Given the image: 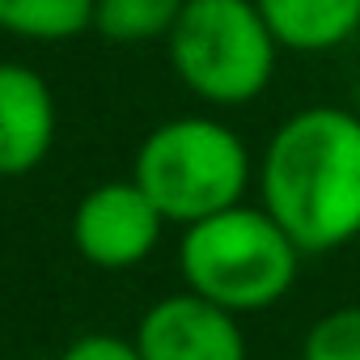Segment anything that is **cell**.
Listing matches in <instances>:
<instances>
[{
	"mask_svg": "<svg viewBox=\"0 0 360 360\" xmlns=\"http://www.w3.org/2000/svg\"><path fill=\"white\" fill-rule=\"evenodd\" d=\"M98 0H0V30L26 43H72L94 30Z\"/></svg>",
	"mask_w": 360,
	"mask_h": 360,
	"instance_id": "cell-9",
	"label": "cell"
},
{
	"mask_svg": "<svg viewBox=\"0 0 360 360\" xmlns=\"http://www.w3.org/2000/svg\"><path fill=\"white\" fill-rule=\"evenodd\" d=\"M301 360H360V305L326 309L301 335Z\"/></svg>",
	"mask_w": 360,
	"mask_h": 360,
	"instance_id": "cell-11",
	"label": "cell"
},
{
	"mask_svg": "<svg viewBox=\"0 0 360 360\" xmlns=\"http://www.w3.org/2000/svg\"><path fill=\"white\" fill-rule=\"evenodd\" d=\"M301 246L263 204H233L183 229L178 271L183 284L229 314H259L284 301L301 271Z\"/></svg>",
	"mask_w": 360,
	"mask_h": 360,
	"instance_id": "cell-2",
	"label": "cell"
},
{
	"mask_svg": "<svg viewBox=\"0 0 360 360\" xmlns=\"http://www.w3.org/2000/svg\"><path fill=\"white\" fill-rule=\"evenodd\" d=\"M352 110L360 115V77H356V89H352Z\"/></svg>",
	"mask_w": 360,
	"mask_h": 360,
	"instance_id": "cell-13",
	"label": "cell"
},
{
	"mask_svg": "<svg viewBox=\"0 0 360 360\" xmlns=\"http://www.w3.org/2000/svg\"><path fill=\"white\" fill-rule=\"evenodd\" d=\"M165 225L169 221L157 212V204L144 195L136 178H115L77 200L72 246L85 263L102 271H127L157 250Z\"/></svg>",
	"mask_w": 360,
	"mask_h": 360,
	"instance_id": "cell-5",
	"label": "cell"
},
{
	"mask_svg": "<svg viewBox=\"0 0 360 360\" xmlns=\"http://www.w3.org/2000/svg\"><path fill=\"white\" fill-rule=\"evenodd\" d=\"M60 110L51 85L18 64L0 60V178H26L56 144Z\"/></svg>",
	"mask_w": 360,
	"mask_h": 360,
	"instance_id": "cell-7",
	"label": "cell"
},
{
	"mask_svg": "<svg viewBox=\"0 0 360 360\" xmlns=\"http://www.w3.org/2000/svg\"><path fill=\"white\" fill-rule=\"evenodd\" d=\"M280 51L326 56L360 34V0H255Z\"/></svg>",
	"mask_w": 360,
	"mask_h": 360,
	"instance_id": "cell-8",
	"label": "cell"
},
{
	"mask_svg": "<svg viewBox=\"0 0 360 360\" xmlns=\"http://www.w3.org/2000/svg\"><path fill=\"white\" fill-rule=\"evenodd\" d=\"M165 56L187 94L208 106H246L267 94L280 43L255 0H187L165 39Z\"/></svg>",
	"mask_w": 360,
	"mask_h": 360,
	"instance_id": "cell-4",
	"label": "cell"
},
{
	"mask_svg": "<svg viewBox=\"0 0 360 360\" xmlns=\"http://www.w3.org/2000/svg\"><path fill=\"white\" fill-rule=\"evenodd\" d=\"M131 339L140 360H250L242 318L191 288L153 301Z\"/></svg>",
	"mask_w": 360,
	"mask_h": 360,
	"instance_id": "cell-6",
	"label": "cell"
},
{
	"mask_svg": "<svg viewBox=\"0 0 360 360\" xmlns=\"http://www.w3.org/2000/svg\"><path fill=\"white\" fill-rule=\"evenodd\" d=\"M183 9L187 0H98L94 30L115 47H144L157 39L165 43Z\"/></svg>",
	"mask_w": 360,
	"mask_h": 360,
	"instance_id": "cell-10",
	"label": "cell"
},
{
	"mask_svg": "<svg viewBox=\"0 0 360 360\" xmlns=\"http://www.w3.org/2000/svg\"><path fill=\"white\" fill-rule=\"evenodd\" d=\"M255 187L301 255L352 246L360 238V115L330 102L288 115L259 153Z\"/></svg>",
	"mask_w": 360,
	"mask_h": 360,
	"instance_id": "cell-1",
	"label": "cell"
},
{
	"mask_svg": "<svg viewBox=\"0 0 360 360\" xmlns=\"http://www.w3.org/2000/svg\"><path fill=\"white\" fill-rule=\"evenodd\" d=\"M131 178L169 225L187 229L246 200L255 157L229 123L212 115H178L140 140Z\"/></svg>",
	"mask_w": 360,
	"mask_h": 360,
	"instance_id": "cell-3",
	"label": "cell"
},
{
	"mask_svg": "<svg viewBox=\"0 0 360 360\" xmlns=\"http://www.w3.org/2000/svg\"><path fill=\"white\" fill-rule=\"evenodd\" d=\"M56 360H140L136 339L110 335V330H89L81 339H72Z\"/></svg>",
	"mask_w": 360,
	"mask_h": 360,
	"instance_id": "cell-12",
	"label": "cell"
}]
</instances>
